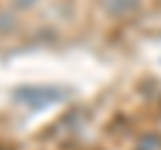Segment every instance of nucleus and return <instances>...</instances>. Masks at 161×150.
<instances>
[{
	"mask_svg": "<svg viewBox=\"0 0 161 150\" xmlns=\"http://www.w3.org/2000/svg\"><path fill=\"white\" fill-rule=\"evenodd\" d=\"M19 99H24V102H30V99H43V102H51V99H59L62 94L57 91V88H38V86H32V88H27V91H19L16 94Z\"/></svg>",
	"mask_w": 161,
	"mask_h": 150,
	"instance_id": "obj_1",
	"label": "nucleus"
},
{
	"mask_svg": "<svg viewBox=\"0 0 161 150\" xmlns=\"http://www.w3.org/2000/svg\"><path fill=\"white\" fill-rule=\"evenodd\" d=\"M156 147H161L158 134H145V137L140 139V147L137 150H156Z\"/></svg>",
	"mask_w": 161,
	"mask_h": 150,
	"instance_id": "obj_2",
	"label": "nucleus"
}]
</instances>
